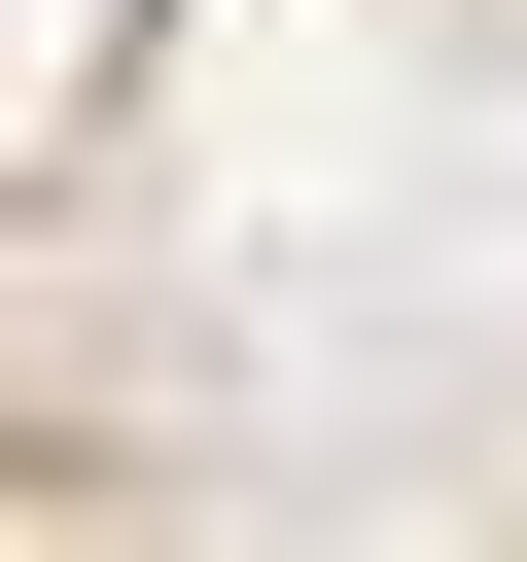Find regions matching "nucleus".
Wrapping results in <instances>:
<instances>
[]
</instances>
